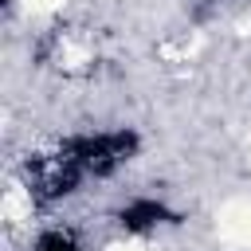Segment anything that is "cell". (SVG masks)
Segmentation results:
<instances>
[{
    "label": "cell",
    "instance_id": "cell-1",
    "mask_svg": "<svg viewBox=\"0 0 251 251\" xmlns=\"http://www.w3.org/2000/svg\"><path fill=\"white\" fill-rule=\"evenodd\" d=\"M200 4H224V0H200Z\"/></svg>",
    "mask_w": 251,
    "mask_h": 251
}]
</instances>
